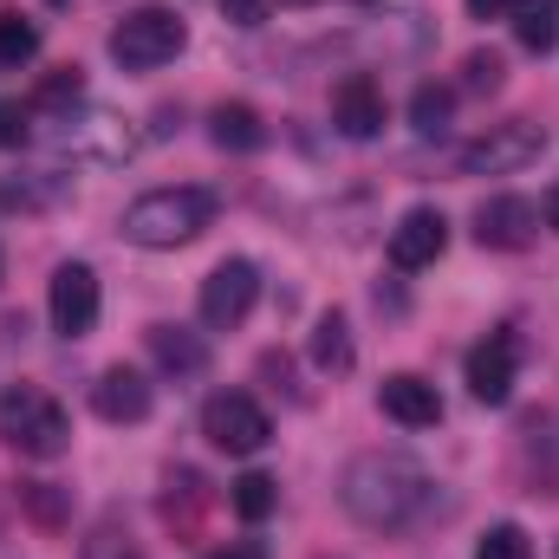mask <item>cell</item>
Wrapping results in <instances>:
<instances>
[{
  "label": "cell",
  "mask_w": 559,
  "mask_h": 559,
  "mask_svg": "<svg viewBox=\"0 0 559 559\" xmlns=\"http://www.w3.org/2000/svg\"><path fill=\"white\" fill-rule=\"evenodd\" d=\"M52 150L66 163H92V169H111V163H131L138 156V131L105 111V105H79L66 118H52Z\"/></svg>",
  "instance_id": "cell-4"
},
{
  "label": "cell",
  "mask_w": 559,
  "mask_h": 559,
  "mask_svg": "<svg viewBox=\"0 0 559 559\" xmlns=\"http://www.w3.org/2000/svg\"><path fill=\"white\" fill-rule=\"evenodd\" d=\"M26 138H33V105L0 98V150H20Z\"/></svg>",
  "instance_id": "cell-29"
},
{
  "label": "cell",
  "mask_w": 559,
  "mask_h": 559,
  "mask_svg": "<svg viewBox=\"0 0 559 559\" xmlns=\"http://www.w3.org/2000/svg\"><path fill=\"white\" fill-rule=\"evenodd\" d=\"M79 559H143V554H138V540H131V527H124L118 514H105V521L85 534Z\"/></svg>",
  "instance_id": "cell-25"
},
{
  "label": "cell",
  "mask_w": 559,
  "mask_h": 559,
  "mask_svg": "<svg viewBox=\"0 0 559 559\" xmlns=\"http://www.w3.org/2000/svg\"><path fill=\"white\" fill-rule=\"evenodd\" d=\"M202 436H209L222 455H261L267 436H274V423H267V411H261L248 391H215V397L202 404Z\"/></svg>",
  "instance_id": "cell-7"
},
{
  "label": "cell",
  "mask_w": 559,
  "mask_h": 559,
  "mask_svg": "<svg viewBox=\"0 0 559 559\" xmlns=\"http://www.w3.org/2000/svg\"><path fill=\"white\" fill-rule=\"evenodd\" d=\"M312 365H319V371H352V325H345L338 312H325V319L312 325Z\"/></svg>",
  "instance_id": "cell-21"
},
{
  "label": "cell",
  "mask_w": 559,
  "mask_h": 559,
  "mask_svg": "<svg viewBox=\"0 0 559 559\" xmlns=\"http://www.w3.org/2000/svg\"><path fill=\"white\" fill-rule=\"evenodd\" d=\"M508 13H514V39H521L527 52H554V46H559V13H554V0H514Z\"/></svg>",
  "instance_id": "cell-19"
},
{
  "label": "cell",
  "mask_w": 559,
  "mask_h": 559,
  "mask_svg": "<svg viewBox=\"0 0 559 559\" xmlns=\"http://www.w3.org/2000/svg\"><path fill=\"white\" fill-rule=\"evenodd\" d=\"M540 150H547V124L508 118V124H488L475 143H462L455 169H462V176H514V169L540 163Z\"/></svg>",
  "instance_id": "cell-6"
},
{
  "label": "cell",
  "mask_w": 559,
  "mask_h": 559,
  "mask_svg": "<svg viewBox=\"0 0 559 559\" xmlns=\"http://www.w3.org/2000/svg\"><path fill=\"white\" fill-rule=\"evenodd\" d=\"M338 508L365 527V534H411L423 521L442 514V495H436V475L417 468L411 455H352L345 475H338Z\"/></svg>",
  "instance_id": "cell-1"
},
{
  "label": "cell",
  "mask_w": 559,
  "mask_h": 559,
  "mask_svg": "<svg viewBox=\"0 0 559 559\" xmlns=\"http://www.w3.org/2000/svg\"><path fill=\"white\" fill-rule=\"evenodd\" d=\"M215 195L209 189H195V182H176V189H150L138 195L131 209H124V241H138L150 254H163V248H189L195 235H209L215 228Z\"/></svg>",
  "instance_id": "cell-2"
},
{
  "label": "cell",
  "mask_w": 559,
  "mask_h": 559,
  "mask_svg": "<svg viewBox=\"0 0 559 559\" xmlns=\"http://www.w3.org/2000/svg\"><path fill=\"white\" fill-rule=\"evenodd\" d=\"M475 559H534V540H527L514 521H501V527H488V534H481Z\"/></svg>",
  "instance_id": "cell-28"
},
{
  "label": "cell",
  "mask_w": 559,
  "mask_h": 559,
  "mask_svg": "<svg viewBox=\"0 0 559 559\" xmlns=\"http://www.w3.org/2000/svg\"><path fill=\"white\" fill-rule=\"evenodd\" d=\"M468 397L475 404H508L514 397V371H521V338L514 332H488L475 352H468Z\"/></svg>",
  "instance_id": "cell-10"
},
{
  "label": "cell",
  "mask_w": 559,
  "mask_h": 559,
  "mask_svg": "<svg viewBox=\"0 0 559 559\" xmlns=\"http://www.w3.org/2000/svg\"><path fill=\"white\" fill-rule=\"evenodd\" d=\"M111 59L124 66V72H156V66H169L182 46H189V26L169 13V7H131L118 26H111Z\"/></svg>",
  "instance_id": "cell-5"
},
{
  "label": "cell",
  "mask_w": 559,
  "mask_h": 559,
  "mask_svg": "<svg viewBox=\"0 0 559 559\" xmlns=\"http://www.w3.org/2000/svg\"><path fill=\"white\" fill-rule=\"evenodd\" d=\"M540 209H547V228H554V235H559V182H554V189H547V202H540Z\"/></svg>",
  "instance_id": "cell-34"
},
{
  "label": "cell",
  "mask_w": 559,
  "mask_h": 559,
  "mask_svg": "<svg viewBox=\"0 0 559 559\" xmlns=\"http://www.w3.org/2000/svg\"><path fill=\"white\" fill-rule=\"evenodd\" d=\"M79 105H85V72H79V66L46 72L39 92H33V111H39V118H66V111H79Z\"/></svg>",
  "instance_id": "cell-20"
},
{
  "label": "cell",
  "mask_w": 559,
  "mask_h": 559,
  "mask_svg": "<svg viewBox=\"0 0 559 559\" xmlns=\"http://www.w3.org/2000/svg\"><path fill=\"white\" fill-rule=\"evenodd\" d=\"M332 124H338L352 143L378 138V131H384V85H378L371 72L338 79V92H332Z\"/></svg>",
  "instance_id": "cell-12"
},
{
  "label": "cell",
  "mask_w": 559,
  "mask_h": 559,
  "mask_svg": "<svg viewBox=\"0 0 559 559\" xmlns=\"http://www.w3.org/2000/svg\"><path fill=\"white\" fill-rule=\"evenodd\" d=\"M228 508L241 514V521H267L280 508V481L274 475H261V468H248L241 481H235V495H228Z\"/></svg>",
  "instance_id": "cell-22"
},
{
  "label": "cell",
  "mask_w": 559,
  "mask_h": 559,
  "mask_svg": "<svg viewBox=\"0 0 559 559\" xmlns=\"http://www.w3.org/2000/svg\"><path fill=\"white\" fill-rule=\"evenodd\" d=\"M378 411H384L391 423H404V429H436V423H442V397H436L429 378L397 371V378L378 384Z\"/></svg>",
  "instance_id": "cell-14"
},
{
  "label": "cell",
  "mask_w": 559,
  "mask_h": 559,
  "mask_svg": "<svg viewBox=\"0 0 559 559\" xmlns=\"http://www.w3.org/2000/svg\"><path fill=\"white\" fill-rule=\"evenodd\" d=\"M267 13H274V0H222L228 26H267Z\"/></svg>",
  "instance_id": "cell-31"
},
{
  "label": "cell",
  "mask_w": 559,
  "mask_h": 559,
  "mask_svg": "<svg viewBox=\"0 0 559 559\" xmlns=\"http://www.w3.org/2000/svg\"><path fill=\"white\" fill-rule=\"evenodd\" d=\"M202 475L195 468H176L169 475V495H163V521H176V527H195V514H202Z\"/></svg>",
  "instance_id": "cell-23"
},
{
  "label": "cell",
  "mask_w": 559,
  "mask_h": 559,
  "mask_svg": "<svg viewBox=\"0 0 559 559\" xmlns=\"http://www.w3.org/2000/svg\"><path fill=\"white\" fill-rule=\"evenodd\" d=\"M59 189H66L59 176H46V182H26V176L13 182V176H0V209H20V215H33V209H46Z\"/></svg>",
  "instance_id": "cell-27"
},
{
  "label": "cell",
  "mask_w": 559,
  "mask_h": 559,
  "mask_svg": "<svg viewBox=\"0 0 559 559\" xmlns=\"http://www.w3.org/2000/svg\"><path fill=\"white\" fill-rule=\"evenodd\" d=\"M462 72H468V79H462L468 92H501V59H495V52H468Z\"/></svg>",
  "instance_id": "cell-30"
},
{
  "label": "cell",
  "mask_w": 559,
  "mask_h": 559,
  "mask_svg": "<svg viewBox=\"0 0 559 559\" xmlns=\"http://www.w3.org/2000/svg\"><path fill=\"white\" fill-rule=\"evenodd\" d=\"M442 248H449V222H442L436 209H411V215L391 228V267H404V274L436 267Z\"/></svg>",
  "instance_id": "cell-13"
},
{
  "label": "cell",
  "mask_w": 559,
  "mask_h": 559,
  "mask_svg": "<svg viewBox=\"0 0 559 559\" xmlns=\"http://www.w3.org/2000/svg\"><path fill=\"white\" fill-rule=\"evenodd\" d=\"M449 111H455V92H449V85H417V98H411L417 138H442V131H449Z\"/></svg>",
  "instance_id": "cell-24"
},
{
  "label": "cell",
  "mask_w": 559,
  "mask_h": 559,
  "mask_svg": "<svg viewBox=\"0 0 559 559\" xmlns=\"http://www.w3.org/2000/svg\"><path fill=\"white\" fill-rule=\"evenodd\" d=\"M0 442L20 449V455H33V462H52V455L72 449V417H66V404L52 391L7 384L0 391Z\"/></svg>",
  "instance_id": "cell-3"
},
{
  "label": "cell",
  "mask_w": 559,
  "mask_h": 559,
  "mask_svg": "<svg viewBox=\"0 0 559 559\" xmlns=\"http://www.w3.org/2000/svg\"><path fill=\"white\" fill-rule=\"evenodd\" d=\"M39 59V26L26 13H0V66H33Z\"/></svg>",
  "instance_id": "cell-26"
},
{
  "label": "cell",
  "mask_w": 559,
  "mask_h": 559,
  "mask_svg": "<svg viewBox=\"0 0 559 559\" xmlns=\"http://www.w3.org/2000/svg\"><path fill=\"white\" fill-rule=\"evenodd\" d=\"M254 299H261V267H254V261H222L215 274L202 280L195 312H202L209 332H228V325H241V319L254 312Z\"/></svg>",
  "instance_id": "cell-9"
},
{
  "label": "cell",
  "mask_w": 559,
  "mask_h": 559,
  "mask_svg": "<svg viewBox=\"0 0 559 559\" xmlns=\"http://www.w3.org/2000/svg\"><path fill=\"white\" fill-rule=\"evenodd\" d=\"M534 228H540V209L527 195H488L475 209V241L495 248V254H521L534 241Z\"/></svg>",
  "instance_id": "cell-11"
},
{
  "label": "cell",
  "mask_w": 559,
  "mask_h": 559,
  "mask_svg": "<svg viewBox=\"0 0 559 559\" xmlns=\"http://www.w3.org/2000/svg\"><path fill=\"white\" fill-rule=\"evenodd\" d=\"M150 404H156V391H150V378L131 371V365H111V371L92 384V411L105 423H143Z\"/></svg>",
  "instance_id": "cell-15"
},
{
  "label": "cell",
  "mask_w": 559,
  "mask_h": 559,
  "mask_svg": "<svg viewBox=\"0 0 559 559\" xmlns=\"http://www.w3.org/2000/svg\"><path fill=\"white\" fill-rule=\"evenodd\" d=\"M293 7H312V0H293Z\"/></svg>",
  "instance_id": "cell-35"
},
{
  "label": "cell",
  "mask_w": 559,
  "mask_h": 559,
  "mask_svg": "<svg viewBox=\"0 0 559 559\" xmlns=\"http://www.w3.org/2000/svg\"><path fill=\"white\" fill-rule=\"evenodd\" d=\"M358 7H365V0H358Z\"/></svg>",
  "instance_id": "cell-36"
},
{
  "label": "cell",
  "mask_w": 559,
  "mask_h": 559,
  "mask_svg": "<svg viewBox=\"0 0 559 559\" xmlns=\"http://www.w3.org/2000/svg\"><path fill=\"white\" fill-rule=\"evenodd\" d=\"M98 306H105V293H98V274H92L85 261L52 267L46 312H52V332H59V338H85V332L98 325Z\"/></svg>",
  "instance_id": "cell-8"
},
{
  "label": "cell",
  "mask_w": 559,
  "mask_h": 559,
  "mask_svg": "<svg viewBox=\"0 0 559 559\" xmlns=\"http://www.w3.org/2000/svg\"><path fill=\"white\" fill-rule=\"evenodd\" d=\"M209 559H267V547L261 540H228V547H215Z\"/></svg>",
  "instance_id": "cell-32"
},
{
  "label": "cell",
  "mask_w": 559,
  "mask_h": 559,
  "mask_svg": "<svg viewBox=\"0 0 559 559\" xmlns=\"http://www.w3.org/2000/svg\"><path fill=\"white\" fill-rule=\"evenodd\" d=\"M508 7H514V0H468V13H475V20H501Z\"/></svg>",
  "instance_id": "cell-33"
},
{
  "label": "cell",
  "mask_w": 559,
  "mask_h": 559,
  "mask_svg": "<svg viewBox=\"0 0 559 559\" xmlns=\"http://www.w3.org/2000/svg\"><path fill=\"white\" fill-rule=\"evenodd\" d=\"M150 358H156V371H169V378H202L209 345H202L195 332H182V325H150Z\"/></svg>",
  "instance_id": "cell-17"
},
{
  "label": "cell",
  "mask_w": 559,
  "mask_h": 559,
  "mask_svg": "<svg viewBox=\"0 0 559 559\" xmlns=\"http://www.w3.org/2000/svg\"><path fill=\"white\" fill-rule=\"evenodd\" d=\"M521 462H527L534 495H559V411H547V417H534L521 429Z\"/></svg>",
  "instance_id": "cell-16"
},
{
  "label": "cell",
  "mask_w": 559,
  "mask_h": 559,
  "mask_svg": "<svg viewBox=\"0 0 559 559\" xmlns=\"http://www.w3.org/2000/svg\"><path fill=\"white\" fill-rule=\"evenodd\" d=\"M209 138L222 143V150H235V156H254V150L267 143V124H261V111H254V105L228 98V105H215V111H209Z\"/></svg>",
  "instance_id": "cell-18"
}]
</instances>
